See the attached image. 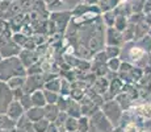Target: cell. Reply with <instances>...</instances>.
I'll return each instance as SVG.
<instances>
[{
  "label": "cell",
  "mask_w": 151,
  "mask_h": 132,
  "mask_svg": "<svg viewBox=\"0 0 151 132\" xmlns=\"http://www.w3.org/2000/svg\"><path fill=\"white\" fill-rule=\"evenodd\" d=\"M19 75H27V67L22 65L19 55L7 57L0 61V81L7 82Z\"/></svg>",
  "instance_id": "cell-1"
},
{
  "label": "cell",
  "mask_w": 151,
  "mask_h": 132,
  "mask_svg": "<svg viewBox=\"0 0 151 132\" xmlns=\"http://www.w3.org/2000/svg\"><path fill=\"white\" fill-rule=\"evenodd\" d=\"M113 128V123L106 118L101 108L89 116V132H112Z\"/></svg>",
  "instance_id": "cell-2"
},
{
  "label": "cell",
  "mask_w": 151,
  "mask_h": 132,
  "mask_svg": "<svg viewBox=\"0 0 151 132\" xmlns=\"http://www.w3.org/2000/svg\"><path fill=\"white\" fill-rule=\"evenodd\" d=\"M101 111L105 114V116L108 118L110 122L113 123V125H120L121 118L124 114V108L120 106L116 99H110V101H105L101 106Z\"/></svg>",
  "instance_id": "cell-3"
},
{
  "label": "cell",
  "mask_w": 151,
  "mask_h": 132,
  "mask_svg": "<svg viewBox=\"0 0 151 132\" xmlns=\"http://www.w3.org/2000/svg\"><path fill=\"white\" fill-rule=\"evenodd\" d=\"M45 78H43V74H34V75H27V79H25V85L22 87L24 93L27 94H32L36 90H41L45 87Z\"/></svg>",
  "instance_id": "cell-4"
},
{
  "label": "cell",
  "mask_w": 151,
  "mask_h": 132,
  "mask_svg": "<svg viewBox=\"0 0 151 132\" xmlns=\"http://www.w3.org/2000/svg\"><path fill=\"white\" fill-rule=\"evenodd\" d=\"M13 101V91L7 82L0 81V114H5L9 103Z\"/></svg>",
  "instance_id": "cell-5"
},
{
  "label": "cell",
  "mask_w": 151,
  "mask_h": 132,
  "mask_svg": "<svg viewBox=\"0 0 151 132\" xmlns=\"http://www.w3.org/2000/svg\"><path fill=\"white\" fill-rule=\"evenodd\" d=\"M21 50H22V48L20 45H17L13 41V39L8 40V41H0V53H1L3 58L19 55Z\"/></svg>",
  "instance_id": "cell-6"
},
{
  "label": "cell",
  "mask_w": 151,
  "mask_h": 132,
  "mask_svg": "<svg viewBox=\"0 0 151 132\" xmlns=\"http://www.w3.org/2000/svg\"><path fill=\"white\" fill-rule=\"evenodd\" d=\"M124 36L122 32L117 31L113 26H108L105 33V44L106 45H114V46H121V44H124Z\"/></svg>",
  "instance_id": "cell-7"
},
{
  "label": "cell",
  "mask_w": 151,
  "mask_h": 132,
  "mask_svg": "<svg viewBox=\"0 0 151 132\" xmlns=\"http://www.w3.org/2000/svg\"><path fill=\"white\" fill-rule=\"evenodd\" d=\"M25 108L22 107V104L20 103V101H16V99H13L12 102L9 103V106H8L7 108V115L9 116V118H12L13 120H19L20 118H21L22 115H25Z\"/></svg>",
  "instance_id": "cell-8"
},
{
  "label": "cell",
  "mask_w": 151,
  "mask_h": 132,
  "mask_svg": "<svg viewBox=\"0 0 151 132\" xmlns=\"http://www.w3.org/2000/svg\"><path fill=\"white\" fill-rule=\"evenodd\" d=\"M19 57H20L22 65H24L25 67L32 66L33 63L38 62V61L41 60L40 55H38V53H37L36 50H28V49H22V50L20 52Z\"/></svg>",
  "instance_id": "cell-9"
},
{
  "label": "cell",
  "mask_w": 151,
  "mask_h": 132,
  "mask_svg": "<svg viewBox=\"0 0 151 132\" xmlns=\"http://www.w3.org/2000/svg\"><path fill=\"white\" fill-rule=\"evenodd\" d=\"M134 112L143 120L151 119V102H145V103L134 106Z\"/></svg>",
  "instance_id": "cell-10"
},
{
  "label": "cell",
  "mask_w": 151,
  "mask_h": 132,
  "mask_svg": "<svg viewBox=\"0 0 151 132\" xmlns=\"http://www.w3.org/2000/svg\"><path fill=\"white\" fill-rule=\"evenodd\" d=\"M66 112L68 114V116H72V118H78L79 119L80 116L83 115L82 114V104H80L79 101H75L74 98L70 96L68 99V107Z\"/></svg>",
  "instance_id": "cell-11"
},
{
  "label": "cell",
  "mask_w": 151,
  "mask_h": 132,
  "mask_svg": "<svg viewBox=\"0 0 151 132\" xmlns=\"http://www.w3.org/2000/svg\"><path fill=\"white\" fill-rule=\"evenodd\" d=\"M109 83L110 82H109L108 77H97L96 82H95L93 86H92V89H93L96 93L104 95V94L109 90Z\"/></svg>",
  "instance_id": "cell-12"
},
{
  "label": "cell",
  "mask_w": 151,
  "mask_h": 132,
  "mask_svg": "<svg viewBox=\"0 0 151 132\" xmlns=\"http://www.w3.org/2000/svg\"><path fill=\"white\" fill-rule=\"evenodd\" d=\"M25 115L28 116L32 122H37V120H41L45 118V107H36L33 106L32 108L27 110Z\"/></svg>",
  "instance_id": "cell-13"
},
{
  "label": "cell",
  "mask_w": 151,
  "mask_h": 132,
  "mask_svg": "<svg viewBox=\"0 0 151 132\" xmlns=\"http://www.w3.org/2000/svg\"><path fill=\"white\" fill-rule=\"evenodd\" d=\"M116 101L120 103V106L124 108V111L125 110H130V107L133 106V103H134V101H133V98L130 96V94L129 93H120L117 96H116Z\"/></svg>",
  "instance_id": "cell-14"
},
{
  "label": "cell",
  "mask_w": 151,
  "mask_h": 132,
  "mask_svg": "<svg viewBox=\"0 0 151 132\" xmlns=\"http://www.w3.org/2000/svg\"><path fill=\"white\" fill-rule=\"evenodd\" d=\"M60 110L57 104H46L45 106V118L49 120V122L54 123L57 120L58 115H59Z\"/></svg>",
  "instance_id": "cell-15"
},
{
  "label": "cell",
  "mask_w": 151,
  "mask_h": 132,
  "mask_svg": "<svg viewBox=\"0 0 151 132\" xmlns=\"http://www.w3.org/2000/svg\"><path fill=\"white\" fill-rule=\"evenodd\" d=\"M30 95H32V102H33V106H36V107H45V106L47 104L45 93H43L42 89L41 90H36V91L32 93Z\"/></svg>",
  "instance_id": "cell-16"
},
{
  "label": "cell",
  "mask_w": 151,
  "mask_h": 132,
  "mask_svg": "<svg viewBox=\"0 0 151 132\" xmlns=\"http://www.w3.org/2000/svg\"><path fill=\"white\" fill-rule=\"evenodd\" d=\"M16 128V120L7 115V114H0V130H9L12 131Z\"/></svg>",
  "instance_id": "cell-17"
},
{
  "label": "cell",
  "mask_w": 151,
  "mask_h": 132,
  "mask_svg": "<svg viewBox=\"0 0 151 132\" xmlns=\"http://www.w3.org/2000/svg\"><path fill=\"white\" fill-rule=\"evenodd\" d=\"M25 79L27 75H19V77H13L7 81V85L9 86L11 90H16V89H22L25 85Z\"/></svg>",
  "instance_id": "cell-18"
},
{
  "label": "cell",
  "mask_w": 151,
  "mask_h": 132,
  "mask_svg": "<svg viewBox=\"0 0 151 132\" xmlns=\"http://www.w3.org/2000/svg\"><path fill=\"white\" fill-rule=\"evenodd\" d=\"M60 86H62V78L57 77V78L51 79V81L46 82V83H45V87H43V89L50 90V91L59 93V94H60Z\"/></svg>",
  "instance_id": "cell-19"
},
{
  "label": "cell",
  "mask_w": 151,
  "mask_h": 132,
  "mask_svg": "<svg viewBox=\"0 0 151 132\" xmlns=\"http://www.w3.org/2000/svg\"><path fill=\"white\" fill-rule=\"evenodd\" d=\"M51 122H49L46 118H43L41 120H37V122H33V127L36 132H46V130L49 128Z\"/></svg>",
  "instance_id": "cell-20"
},
{
  "label": "cell",
  "mask_w": 151,
  "mask_h": 132,
  "mask_svg": "<svg viewBox=\"0 0 151 132\" xmlns=\"http://www.w3.org/2000/svg\"><path fill=\"white\" fill-rule=\"evenodd\" d=\"M78 131L89 132V118L86 115H82L78 119Z\"/></svg>",
  "instance_id": "cell-21"
},
{
  "label": "cell",
  "mask_w": 151,
  "mask_h": 132,
  "mask_svg": "<svg viewBox=\"0 0 151 132\" xmlns=\"http://www.w3.org/2000/svg\"><path fill=\"white\" fill-rule=\"evenodd\" d=\"M121 65H122V61H121L118 57L109 58V60H108V67H109V70H110L112 73H117V71H120Z\"/></svg>",
  "instance_id": "cell-22"
},
{
  "label": "cell",
  "mask_w": 151,
  "mask_h": 132,
  "mask_svg": "<svg viewBox=\"0 0 151 132\" xmlns=\"http://www.w3.org/2000/svg\"><path fill=\"white\" fill-rule=\"evenodd\" d=\"M43 93H45L46 102H47V104H55L58 102V99H59V96H60L59 93L50 91V90H46V89H43Z\"/></svg>",
  "instance_id": "cell-23"
},
{
  "label": "cell",
  "mask_w": 151,
  "mask_h": 132,
  "mask_svg": "<svg viewBox=\"0 0 151 132\" xmlns=\"http://www.w3.org/2000/svg\"><path fill=\"white\" fill-rule=\"evenodd\" d=\"M43 73V69H42V62L41 60L38 62L33 63L32 66L27 67V75H34V74H42Z\"/></svg>",
  "instance_id": "cell-24"
},
{
  "label": "cell",
  "mask_w": 151,
  "mask_h": 132,
  "mask_svg": "<svg viewBox=\"0 0 151 132\" xmlns=\"http://www.w3.org/2000/svg\"><path fill=\"white\" fill-rule=\"evenodd\" d=\"M142 49H145L147 53H151V36L150 34H146L145 37H142L141 40L135 41Z\"/></svg>",
  "instance_id": "cell-25"
},
{
  "label": "cell",
  "mask_w": 151,
  "mask_h": 132,
  "mask_svg": "<svg viewBox=\"0 0 151 132\" xmlns=\"http://www.w3.org/2000/svg\"><path fill=\"white\" fill-rule=\"evenodd\" d=\"M68 119V114L66 112V111H60L59 112V115H58V118H57V120H55V124L58 125V127L60 128V131H66L65 130V124H66V120Z\"/></svg>",
  "instance_id": "cell-26"
},
{
  "label": "cell",
  "mask_w": 151,
  "mask_h": 132,
  "mask_svg": "<svg viewBox=\"0 0 151 132\" xmlns=\"http://www.w3.org/2000/svg\"><path fill=\"white\" fill-rule=\"evenodd\" d=\"M105 52H106V54H108V57H109V58L120 57V55H121V46L106 45V46H105Z\"/></svg>",
  "instance_id": "cell-27"
},
{
  "label": "cell",
  "mask_w": 151,
  "mask_h": 132,
  "mask_svg": "<svg viewBox=\"0 0 151 132\" xmlns=\"http://www.w3.org/2000/svg\"><path fill=\"white\" fill-rule=\"evenodd\" d=\"M12 39H13V41L17 44V45H20L22 48V46L25 45V42L29 40V37L27 36V34L22 33V32H14Z\"/></svg>",
  "instance_id": "cell-28"
},
{
  "label": "cell",
  "mask_w": 151,
  "mask_h": 132,
  "mask_svg": "<svg viewBox=\"0 0 151 132\" xmlns=\"http://www.w3.org/2000/svg\"><path fill=\"white\" fill-rule=\"evenodd\" d=\"M65 130L68 131V132H75V131H78V118H72V116H68V119L66 120Z\"/></svg>",
  "instance_id": "cell-29"
},
{
  "label": "cell",
  "mask_w": 151,
  "mask_h": 132,
  "mask_svg": "<svg viewBox=\"0 0 151 132\" xmlns=\"http://www.w3.org/2000/svg\"><path fill=\"white\" fill-rule=\"evenodd\" d=\"M19 101H20V103L22 104V107L25 108V111L33 107V102H32V95H30V94H27V93H25L24 95H22L21 98L19 99Z\"/></svg>",
  "instance_id": "cell-30"
},
{
  "label": "cell",
  "mask_w": 151,
  "mask_h": 132,
  "mask_svg": "<svg viewBox=\"0 0 151 132\" xmlns=\"http://www.w3.org/2000/svg\"><path fill=\"white\" fill-rule=\"evenodd\" d=\"M114 28L120 32H124L125 29L127 28V21L125 19V16H118L116 17V21H114Z\"/></svg>",
  "instance_id": "cell-31"
},
{
  "label": "cell",
  "mask_w": 151,
  "mask_h": 132,
  "mask_svg": "<svg viewBox=\"0 0 151 132\" xmlns=\"http://www.w3.org/2000/svg\"><path fill=\"white\" fill-rule=\"evenodd\" d=\"M71 94V82L66 78H62V86H60V95L68 96Z\"/></svg>",
  "instance_id": "cell-32"
},
{
  "label": "cell",
  "mask_w": 151,
  "mask_h": 132,
  "mask_svg": "<svg viewBox=\"0 0 151 132\" xmlns=\"http://www.w3.org/2000/svg\"><path fill=\"white\" fill-rule=\"evenodd\" d=\"M68 99H70V95L68 96H65V95H60L58 102L55 104L59 107L60 111H67V107H68Z\"/></svg>",
  "instance_id": "cell-33"
},
{
  "label": "cell",
  "mask_w": 151,
  "mask_h": 132,
  "mask_svg": "<svg viewBox=\"0 0 151 132\" xmlns=\"http://www.w3.org/2000/svg\"><path fill=\"white\" fill-rule=\"evenodd\" d=\"M125 131L126 132H141V127L137 124L135 120H132V122H127L126 124L124 125Z\"/></svg>",
  "instance_id": "cell-34"
},
{
  "label": "cell",
  "mask_w": 151,
  "mask_h": 132,
  "mask_svg": "<svg viewBox=\"0 0 151 132\" xmlns=\"http://www.w3.org/2000/svg\"><path fill=\"white\" fill-rule=\"evenodd\" d=\"M122 36H124V40L125 42H130V41H134V31L130 28H126L125 31L122 32Z\"/></svg>",
  "instance_id": "cell-35"
},
{
  "label": "cell",
  "mask_w": 151,
  "mask_h": 132,
  "mask_svg": "<svg viewBox=\"0 0 151 132\" xmlns=\"http://www.w3.org/2000/svg\"><path fill=\"white\" fill-rule=\"evenodd\" d=\"M104 20H105V24L108 26H112L114 25V21H116V17L112 16V13H106L105 16H104Z\"/></svg>",
  "instance_id": "cell-36"
},
{
  "label": "cell",
  "mask_w": 151,
  "mask_h": 132,
  "mask_svg": "<svg viewBox=\"0 0 151 132\" xmlns=\"http://www.w3.org/2000/svg\"><path fill=\"white\" fill-rule=\"evenodd\" d=\"M12 91H13V99H16V101H19V99L25 94L22 89H16V90H12Z\"/></svg>",
  "instance_id": "cell-37"
},
{
  "label": "cell",
  "mask_w": 151,
  "mask_h": 132,
  "mask_svg": "<svg viewBox=\"0 0 151 132\" xmlns=\"http://www.w3.org/2000/svg\"><path fill=\"white\" fill-rule=\"evenodd\" d=\"M46 132H62V131H60V128L58 127L55 123H50V125H49V128L46 130Z\"/></svg>",
  "instance_id": "cell-38"
},
{
  "label": "cell",
  "mask_w": 151,
  "mask_h": 132,
  "mask_svg": "<svg viewBox=\"0 0 151 132\" xmlns=\"http://www.w3.org/2000/svg\"><path fill=\"white\" fill-rule=\"evenodd\" d=\"M7 28H8V23L5 21L4 19H0V34H1Z\"/></svg>",
  "instance_id": "cell-39"
},
{
  "label": "cell",
  "mask_w": 151,
  "mask_h": 132,
  "mask_svg": "<svg viewBox=\"0 0 151 132\" xmlns=\"http://www.w3.org/2000/svg\"><path fill=\"white\" fill-rule=\"evenodd\" d=\"M143 128L146 130L147 132H151V119L146 120V122L143 123Z\"/></svg>",
  "instance_id": "cell-40"
},
{
  "label": "cell",
  "mask_w": 151,
  "mask_h": 132,
  "mask_svg": "<svg viewBox=\"0 0 151 132\" xmlns=\"http://www.w3.org/2000/svg\"><path fill=\"white\" fill-rule=\"evenodd\" d=\"M112 132H126V131H125V128L122 127V125H116Z\"/></svg>",
  "instance_id": "cell-41"
},
{
  "label": "cell",
  "mask_w": 151,
  "mask_h": 132,
  "mask_svg": "<svg viewBox=\"0 0 151 132\" xmlns=\"http://www.w3.org/2000/svg\"><path fill=\"white\" fill-rule=\"evenodd\" d=\"M147 66L151 67V53H149V65H147Z\"/></svg>",
  "instance_id": "cell-42"
},
{
  "label": "cell",
  "mask_w": 151,
  "mask_h": 132,
  "mask_svg": "<svg viewBox=\"0 0 151 132\" xmlns=\"http://www.w3.org/2000/svg\"><path fill=\"white\" fill-rule=\"evenodd\" d=\"M3 60V55H1V53H0V61H1Z\"/></svg>",
  "instance_id": "cell-43"
},
{
  "label": "cell",
  "mask_w": 151,
  "mask_h": 132,
  "mask_svg": "<svg viewBox=\"0 0 151 132\" xmlns=\"http://www.w3.org/2000/svg\"><path fill=\"white\" fill-rule=\"evenodd\" d=\"M149 34H150V36H151V28H150V31H149Z\"/></svg>",
  "instance_id": "cell-44"
},
{
  "label": "cell",
  "mask_w": 151,
  "mask_h": 132,
  "mask_svg": "<svg viewBox=\"0 0 151 132\" xmlns=\"http://www.w3.org/2000/svg\"><path fill=\"white\" fill-rule=\"evenodd\" d=\"M75 132H82V131H75Z\"/></svg>",
  "instance_id": "cell-45"
},
{
  "label": "cell",
  "mask_w": 151,
  "mask_h": 132,
  "mask_svg": "<svg viewBox=\"0 0 151 132\" xmlns=\"http://www.w3.org/2000/svg\"><path fill=\"white\" fill-rule=\"evenodd\" d=\"M63 132H68V131H63Z\"/></svg>",
  "instance_id": "cell-46"
}]
</instances>
